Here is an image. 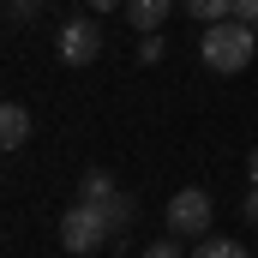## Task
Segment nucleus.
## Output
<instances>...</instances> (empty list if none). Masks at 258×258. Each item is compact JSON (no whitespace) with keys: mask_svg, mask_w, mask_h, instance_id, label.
I'll list each match as a JSON object with an SVG mask.
<instances>
[{"mask_svg":"<svg viewBox=\"0 0 258 258\" xmlns=\"http://www.w3.org/2000/svg\"><path fill=\"white\" fill-rule=\"evenodd\" d=\"M204 66L210 72H246L252 66V54H258V30L252 24H240V18H222V24H204Z\"/></svg>","mask_w":258,"mask_h":258,"instance_id":"f257e3e1","label":"nucleus"},{"mask_svg":"<svg viewBox=\"0 0 258 258\" xmlns=\"http://www.w3.org/2000/svg\"><path fill=\"white\" fill-rule=\"evenodd\" d=\"M114 228H108V216H102V204H72L60 216V252H72V258H84V252H96L102 240H108Z\"/></svg>","mask_w":258,"mask_h":258,"instance_id":"f03ea898","label":"nucleus"},{"mask_svg":"<svg viewBox=\"0 0 258 258\" xmlns=\"http://www.w3.org/2000/svg\"><path fill=\"white\" fill-rule=\"evenodd\" d=\"M210 216H216V204H210L204 186H180V192L168 198V228L180 240H204L210 234Z\"/></svg>","mask_w":258,"mask_h":258,"instance_id":"7ed1b4c3","label":"nucleus"},{"mask_svg":"<svg viewBox=\"0 0 258 258\" xmlns=\"http://www.w3.org/2000/svg\"><path fill=\"white\" fill-rule=\"evenodd\" d=\"M54 48H60L66 66H90L102 54V30H96V18H66L60 36H54Z\"/></svg>","mask_w":258,"mask_h":258,"instance_id":"20e7f679","label":"nucleus"},{"mask_svg":"<svg viewBox=\"0 0 258 258\" xmlns=\"http://www.w3.org/2000/svg\"><path fill=\"white\" fill-rule=\"evenodd\" d=\"M120 12H126V24L138 30V36H156V30L168 24V12H174V0H126Z\"/></svg>","mask_w":258,"mask_h":258,"instance_id":"39448f33","label":"nucleus"},{"mask_svg":"<svg viewBox=\"0 0 258 258\" xmlns=\"http://www.w3.org/2000/svg\"><path fill=\"white\" fill-rule=\"evenodd\" d=\"M30 138V108L24 102H0V150H18Z\"/></svg>","mask_w":258,"mask_h":258,"instance_id":"423d86ee","label":"nucleus"},{"mask_svg":"<svg viewBox=\"0 0 258 258\" xmlns=\"http://www.w3.org/2000/svg\"><path fill=\"white\" fill-rule=\"evenodd\" d=\"M114 192H120V186L108 180V168H84V180H78V198H84V204H108Z\"/></svg>","mask_w":258,"mask_h":258,"instance_id":"0eeeda50","label":"nucleus"},{"mask_svg":"<svg viewBox=\"0 0 258 258\" xmlns=\"http://www.w3.org/2000/svg\"><path fill=\"white\" fill-rule=\"evenodd\" d=\"M102 216H108V228H114V234H126L132 222H138V204H132V192H114L108 204H102Z\"/></svg>","mask_w":258,"mask_h":258,"instance_id":"6e6552de","label":"nucleus"},{"mask_svg":"<svg viewBox=\"0 0 258 258\" xmlns=\"http://www.w3.org/2000/svg\"><path fill=\"white\" fill-rule=\"evenodd\" d=\"M228 6H234V0H180V12L198 18V24H222V18H228Z\"/></svg>","mask_w":258,"mask_h":258,"instance_id":"1a4fd4ad","label":"nucleus"},{"mask_svg":"<svg viewBox=\"0 0 258 258\" xmlns=\"http://www.w3.org/2000/svg\"><path fill=\"white\" fill-rule=\"evenodd\" d=\"M192 258H252V252H246L240 240H222V234H204V240H198V252H192Z\"/></svg>","mask_w":258,"mask_h":258,"instance_id":"9d476101","label":"nucleus"},{"mask_svg":"<svg viewBox=\"0 0 258 258\" xmlns=\"http://www.w3.org/2000/svg\"><path fill=\"white\" fill-rule=\"evenodd\" d=\"M36 12H42V0H6V18H12V24H30Z\"/></svg>","mask_w":258,"mask_h":258,"instance_id":"9b49d317","label":"nucleus"},{"mask_svg":"<svg viewBox=\"0 0 258 258\" xmlns=\"http://www.w3.org/2000/svg\"><path fill=\"white\" fill-rule=\"evenodd\" d=\"M144 258H192V252H180V234H168V240H156V246H144Z\"/></svg>","mask_w":258,"mask_h":258,"instance_id":"f8f14e48","label":"nucleus"},{"mask_svg":"<svg viewBox=\"0 0 258 258\" xmlns=\"http://www.w3.org/2000/svg\"><path fill=\"white\" fill-rule=\"evenodd\" d=\"M162 60V30H156V36H144V42H138V66H156Z\"/></svg>","mask_w":258,"mask_h":258,"instance_id":"ddd939ff","label":"nucleus"},{"mask_svg":"<svg viewBox=\"0 0 258 258\" xmlns=\"http://www.w3.org/2000/svg\"><path fill=\"white\" fill-rule=\"evenodd\" d=\"M228 18H240V24H252V30H258V0H234Z\"/></svg>","mask_w":258,"mask_h":258,"instance_id":"4468645a","label":"nucleus"},{"mask_svg":"<svg viewBox=\"0 0 258 258\" xmlns=\"http://www.w3.org/2000/svg\"><path fill=\"white\" fill-rule=\"evenodd\" d=\"M240 210H246V222H258V186L246 192V204H240Z\"/></svg>","mask_w":258,"mask_h":258,"instance_id":"2eb2a0df","label":"nucleus"},{"mask_svg":"<svg viewBox=\"0 0 258 258\" xmlns=\"http://www.w3.org/2000/svg\"><path fill=\"white\" fill-rule=\"evenodd\" d=\"M126 0H90V12H120Z\"/></svg>","mask_w":258,"mask_h":258,"instance_id":"dca6fc26","label":"nucleus"},{"mask_svg":"<svg viewBox=\"0 0 258 258\" xmlns=\"http://www.w3.org/2000/svg\"><path fill=\"white\" fill-rule=\"evenodd\" d=\"M246 174H252V186H258V150H252V156H246Z\"/></svg>","mask_w":258,"mask_h":258,"instance_id":"f3484780","label":"nucleus"}]
</instances>
